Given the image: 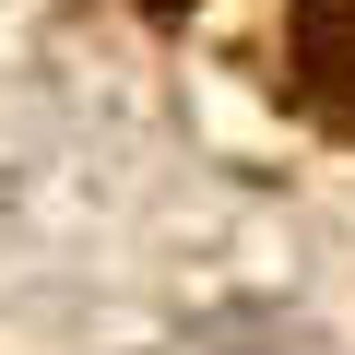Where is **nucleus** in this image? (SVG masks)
I'll use <instances>...</instances> for the list:
<instances>
[{
    "mask_svg": "<svg viewBox=\"0 0 355 355\" xmlns=\"http://www.w3.org/2000/svg\"><path fill=\"white\" fill-rule=\"evenodd\" d=\"M296 95L355 119V0H296Z\"/></svg>",
    "mask_w": 355,
    "mask_h": 355,
    "instance_id": "1",
    "label": "nucleus"
},
{
    "mask_svg": "<svg viewBox=\"0 0 355 355\" xmlns=\"http://www.w3.org/2000/svg\"><path fill=\"white\" fill-rule=\"evenodd\" d=\"M142 12H190V0H142Z\"/></svg>",
    "mask_w": 355,
    "mask_h": 355,
    "instance_id": "2",
    "label": "nucleus"
}]
</instances>
